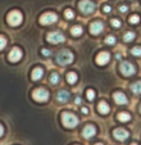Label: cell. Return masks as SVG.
Segmentation results:
<instances>
[{"label":"cell","instance_id":"8","mask_svg":"<svg viewBox=\"0 0 141 145\" xmlns=\"http://www.w3.org/2000/svg\"><path fill=\"white\" fill-rule=\"evenodd\" d=\"M46 39H48V41L49 42H52V44H59V42H64L65 37L63 33L58 32V31H53V32H50L49 35L46 36Z\"/></svg>","mask_w":141,"mask_h":145},{"label":"cell","instance_id":"10","mask_svg":"<svg viewBox=\"0 0 141 145\" xmlns=\"http://www.w3.org/2000/svg\"><path fill=\"white\" fill-rule=\"evenodd\" d=\"M103 30H104V23L101 21H95V22H92L90 25V32L92 35H99Z\"/></svg>","mask_w":141,"mask_h":145},{"label":"cell","instance_id":"3","mask_svg":"<svg viewBox=\"0 0 141 145\" xmlns=\"http://www.w3.org/2000/svg\"><path fill=\"white\" fill-rule=\"evenodd\" d=\"M7 21H8V23L10 26H13V27H17V26H19L22 23V21H23V16H22L21 12L13 10V12H10V13L8 14V18H7Z\"/></svg>","mask_w":141,"mask_h":145},{"label":"cell","instance_id":"23","mask_svg":"<svg viewBox=\"0 0 141 145\" xmlns=\"http://www.w3.org/2000/svg\"><path fill=\"white\" fill-rule=\"evenodd\" d=\"M59 81H60V76L57 73V72H53V73L50 74V82H52L53 85H57Z\"/></svg>","mask_w":141,"mask_h":145},{"label":"cell","instance_id":"39","mask_svg":"<svg viewBox=\"0 0 141 145\" xmlns=\"http://www.w3.org/2000/svg\"><path fill=\"white\" fill-rule=\"evenodd\" d=\"M140 112H141V107H140Z\"/></svg>","mask_w":141,"mask_h":145},{"label":"cell","instance_id":"32","mask_svg":"<svg viewBox=\"0 0 141 145\" xmlns=\"http://www.w3.org/2000/svg\"><path fill=\"white\" fill-rule=\"evenodd\" d=\"M127 10H128V7L127 5H121L119 7V12H122V13H126Z\"/></svg>","mask_w":141,"mask_h":145},{"label":"cell","instance_id":"30","mask_svg":"<svg viewBox=\"0 0 141 145\" xmlns=\"http://www.w3.org/2000/svg\"><path fill=\"white\" fill-rule=\"evenodd\" d=\"M110 25L113 26V27L118 28V27H121V25H122V23H121V21H119V19L114 18V19H112V21H110Z\"/></svg>","mask_w":141,"mask_h":145},{"label":"cell","instance_id":"29","mask_svg":"<svg viewBox=\"0 0 141 145\" xmlns=\"http://www.w3.org/2000/svg\"><path fill=\"white\" fill-rule=\"evenodd\" d=\"M105 42H106L108 45H114V44H116V37H114V36H112V35L106 36Z\"/></svg>","mask_w":141,"mask_h":145},{"label":"cell","instance_id":"31","mask_svg":"<svg viewBox=\"0 0 141 145\" xmlns=\"http://www.w3.org/2000/svg\"><path fill=\"white\" fill-rule=\"evenodd\" d=\"M41 53H42V55H45V57H49V55H52V52H50V50H48V49H45V48L41 50Z\"/></svg>","mask_w":141,"mask_h":145},{"label":"cell","instance_id":"1","mask_svg":"<svg viewBox=\"0 0 141 145\" xmlns=\"http://www.w3.org/2000/svg\"><path fill=\"white\" fill-rule=\"evenodd\" d=\"M57 63L59 66H67V64H70L74 59L73 53H70L69 50H62L57 54Z\"/></svg>","mask_w":141,"mask_h":145},{"label":"cell","instance_id":"4","mask_svg":"<svg viewBox=\"0 0 141 145\" xmlns=\"http://www.w3.org/2000/svg\"><path fill=\"white\" fill-rule=\"evenodd\" d=\"M32 98L33 100L36 101H40V103H44L49 99V91L46 90L44 88H39V89H35L32 91Z\"/></svg>","mask_w":141,"mask_h":145},{"label":"cell","instance_id":"27","mask_svg":"<svg viewBox=\"0 0 141 145\" xmlns=\"http://www.w3.org/2000/svg\"><path fill=\"white\" fill-rule=\"evenodd\" d=\"M7 39H5V36H3V35H0V50H3L4 48L7 46Z\"/></svg>","mask_w":141,"mask_h":145},{"label":"cell","instance_id":"37","mask_svg":"<svg viewBox=\"0 0 141 145\" xmlns=\"http://www.w3.org/2000/svg\"><path fill=\"white\" fill-rule=\"evenodd\" d=\"M95 145H103V144H101V142H98V144H95Z\"/></svg>","mask_w":141,"mask_h":145},{"label":"cell","instance_id":"5","mask_svg":"<svg viewBox=\"0 0 141 145\" xmlns=\"http://www.w3.org/2000/svg\"><path fill=\"white\" fill-rule=\"evenodd\" d=\"M58 21V16L53 12H48V13H44L42 16L40 17V23L44 26H48V25H53Z\"/></svg>","mask_w":141,"mask_h":145},{"label":"cell","instance_id":"2","mask_svg":"<svg viewBox=\"0 0 141 145\" xmlns=\"http://www.w3.org/2000/svg\"><path fill=\"white\" fill-rule=\"evenodd\" d=\"M62 122L67 129H74L78 125V118L69 112H63L62 113Z\"/></svg>","mask_w":141,"mask_h":145},{"label":"cell","instance_id":"26","mask_svg":"<svg viewBox=\"0 0 141 145\" xmlns=\"http://www.w3.org/2000/svg\"><path fill=\"white\" fill-rule=\"evenodd\" d=\"M131 53H132V55H135V57H141V48L140 46H135L131 49Z\"/></svg>","mask_w":141,"mask_h":145},{"label":"cell","instance_id":"18","mask_svg":"<svg viewBox=\"0 0 141 145\" xmlns=\"http://www.w3.org/2000/svg\"><path fill=\"white\" fill-rule=\"evenodd\" d=\"M117 118H118V121H121V122H128V121L131 120V114L127 112H121V113H118Z\"/></svg>","mask_w":141,"mask_h":145},{"label":"cell","instance_id":"33","mask_svg":"<svg viewBox=\"0 0 141 145\" xmlns=\"http://www.w3.org/2000/svg\"><path fill=\"white\" fill-rule=\"evenodd\" d=\"M103 10H104V12H105V13H109V12H110V10H112V9H110V7H109V5H104Z\"/></svg>","mask_w":141,"mask_h":145},{"label":"cell","instance_id":"22","mask_svg":"<svg viewBox=\"0 0 141 145\" xmlns=\"http://www.w3.org/2000/svg\"><path fill=\"white\" fill-rule=\"evenodd\" d=\"M135 37H136L135 32H132V31H128V32L125 33V36H123V40H125L126 42H130V41L135 40Z\"/></svg>","mask_w":141,"mask_h":145},{"label":"cell","instance_id":"13","mask_svg":"<svg viewBox=\"0 0 141 145\" xmlns=\"http://www.w3.org/2000/svg\"><path fill=\"white\" fill-rule=\"evenodd\" d=\"M82 135H84L85 139H91L96 135V127L94 125H87V126H85Z\"/></svg>","mask_w":141,"mask_h":145},{"label":"cell","instance_id":"6","mask_svg":"<svg viewBox=\"0 0 141 145\" xmlns=\"http://www.w3.org/2000/svg\"><path fill=\"white\" fill-rule=\"evenodd\" d=\"M78 8L82 13L89 14L95 10V4L92 3V1H90V0H81L78 4Z\"/></svg>","mask_w":141,"mask_h":145},{"label":"cell","instance_id":"11","mask_svg":"<svg viewBox=\"0 0 141 145\" xmlns=\"http://www.w3.org/2000/svg\"><path fill=\"white\" fill-rule=\"evenodd\" d=\"M109 59H110V54L108 52H101L96 55V63L99 66H105L109 62Z\"/></svg>","mask_w":141,"mask_h":145},{"label":"cell","instance_id":"28","mask_svg":"<svg viewBox=\"0 0 141 145\" xmlns=\"http://www.w3.org/2000/svg\"><path fill=\"white\" fill-rule=\"evenodd\" d=\"M140 22V17L137 16V14H133V16L130 17V23H132V25H136V23Z\"/></svg>","mask_w":141,"mask_h":145},{"label":"cell","instance_id":"35","mask_svg":"<svg viewBox=\"0 0 141 145\" xmlns=\"http://www.w3.org/2000/svg\"><path fill=\"white\" fill-rule=\"evenodd\" d=\"M74 101H76V104H81V98H80V96H77V98L74 99Z\"/></svg>","mask_w":141,"mask_h":145},{"label":"cell","instance_id":"17","mask_svg":"<svg viewBox=\"0 0 141 145\" xmlns=\"http://www.w3.org/2000/svg\"><path fill=\"white\" fill-rule=\"evenodd\" d=\"M42 76H44V69L41 67H36L32 71V73H31V77H32L33 81H37V80L42 78Z\"/></svg>","mask_w":141,"mask_h":145},{"label":"cell","instance_id":"9","mask_svg":"<svg viewBox=\"0 0 141 145\" xmlns=\"http://www.w3.org/2000/svg\"><path fill=\"white\" fill-rule=\"evenodd\" d=\"M22 57H23V53H22V50L19 49V48H13V49L10 50V53H9V55H8L9 60L13 62V63H16V62H18V60H21Z\"/></svg>","mask_w":141,"mask_h":145},{"label":"cell","instance_id":"24","mask_svg":"<svg viewBox=\"0 0 141 145\" xmlns=\"http://www.w3.org/2000/svg\"><path fill=\"white\" fill-rule=\"evenodd\" d=\"M64 17L67 19H73L74 18V12L72 9H65L64 10Z\"/></svg>","mask_w":141,"mask_h":145},{"label":"cell","instance_id":"12","mask_svg":"<svg viewBox=\"0 0 141 145\" xmlns=\"http://www.w3.org/2000/svg\"><path fill=\"white\" fill-rule=\"evenodd\" d=\"M113 135H114V137H116L117 140H119V141H125V140L128 139V136H130L128 131L125 129H116L113 131Z\"/></svg>","mask_w":141,"mask_h":145},{"label":"cell","instance_id":"38","mask_svg":"<svg viewBox=\"0 0 141 145\" xmlns=\"http://www.w3.org/2000/svg\"><path fill=\"white\" fill-rule=\"evenodd\" d=\"M131 145H137V144H136V142H132V144H131Z\"/></svg>","mask_w":141,"mask_h":145},{"label":"cell","instance_id":"14","mask_svg":"<svg viewBox=\"0 0 141 145\" xmlns=\"http://www.w3.org/2000/svg\"><path fill=\"white\" fill-rule=\"evenodd\" d=\"M113 98L117 104H119V105H126L128 103V99H127V96H126V94L121 93V91H116Z\"/></svg>","mask_w":141,"mask_h":145},{"label":"cell","instance_id":"21","mask_svg":"<svg viewBox=\"0 0 141 145\" xmlns=\"http://www.w3.org/2000/svg\"><path fill=\"white\" fill-rule=\"evenodd\" d=\"M82 31H84V30H82L81 26H73V27L70 28V33H72L73 36H76V37H77V36H81L82 35Z\"/></svg>","mask_w":141,"mask_h":145},{"label":"cell","instance_id":"36","mask_svg":"<svg viewBox=\"0 0 141 145\" xmlns=\"http://www.w3.org/2000/svg\"><path fill=\"white\" fill-rule=\"evenodd\" d=\"M81 110H82V113H85V114H87V113H89V109H87V108H85V107L82 108Z\"/></svg>","mask_w":141,"mask_h":145},{"label":"cell","instance_id":"34","mask_svg":"<svg viewBox=\"0 0 141 145\" xmlns=\"http://www.w3.org/2000/svg\"><path fill=\"white\" fill-rule=\"evenodd\" d=\"M3 134H4V127H3V125H0V137L3 136Z\"/></svg>","mask_w":141,"mask_h":145},{"label":"cell","instance_id":"19","mask_svg":"<svg viewBox=\"0 0 141 145\" xmlns=\"http://www.w3.org/2000/svg\"><path fill=\"white\" fill-rule=\"evenodd\" d=\"M67 81H68V84H70V85L76 84V82H77V74L74 73V72H68V74H67Z\"/></svg>","mask_w":141,"mask_h":145},{"label":"cell","instance_id":"20","mask_svg":"<svg viewBox=\"0 0 141 145\" xmlns=\"http://www.w3.org/2000/svg\"><path fill=\"white\" fill-rule=\"evenodd\" d=\"M131 91L133 94H141V81H137L131 85Z\"/></svg>","mask_w":141,"mask_h":145},{"label":"cell","instance_id":"15","mask_svg":"<svg viewBox=\"0 0 141 145\" xmlns=\"http://www.w3.org/2000/svg\"><path fill=\"white\" fill-rule=\"evenodd\" d=\"M69 98H70V94L67 90H60L57 94V100L60 101V103H67L69 100Z\"/></svg>","mask_w":141,"mask_h":145},{"label":"cell","instance_id":"16","mask_svg":"<svg viewBox=\"0 0 141 145\" xmlns=\"http://www.w3.org/2000/svg\"><path fill=\"white\" fill-rule=\"evenodd\" d=\"M98 110L101 113V114H108L109 110H110V108H109V104L106 103V101L104 100H100L98 104Z\"/></svg>","mask_w":141,"mask_h":145},{"label":"cell","instance_id":"25","mask_svg":"<svg viewBox=\"0 0 141 145\" xmlns=\"http://www.w3.org/2000/svg\"><path fill=\"white\" fill-rule=\"evenodd\" d=\"M86 96H87V99H89L90 101H91V100H94V99H95V91H94V90H91V89H89V90H86Z\"/></svg>","mask_w":141,"mask_h":145},{"label":"cell","instance_id":"7","mask_svg":"<svg viewBox=\"0 0 141 145\" xmlns=\"http://www.w3.org/2000/svg\"><path fill=\"white\" fill-rule=\"evenodd\" d=\"M119 69L122 72V74H125V76H132V74L136 73L135 66L132 63H130V62H122L119 66Z\"/></svg>","mask_w":141,"mask_h":145}]
</instances>
